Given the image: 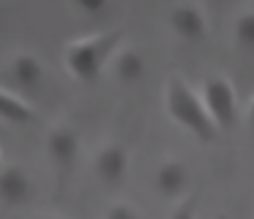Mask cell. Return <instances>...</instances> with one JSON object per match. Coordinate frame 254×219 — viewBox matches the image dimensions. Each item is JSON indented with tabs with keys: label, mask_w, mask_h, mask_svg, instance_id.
I'll use <instances>...</instances> for the list:
<instances>
[{
	"label": "cell",
	"mask_w": 254,
	"mask_h": 219,
	"mask_svg": "<svg viewBox=\"0 0 254 219\" xmlns=\"http://www.w3.org/2000/svg\"><path fill=\"white\" fill-rule=\"evenodd\" d=\"M164 110L181 129L194 134L199 142H213L219 137V129L213 126L208 110L202 104V96L183 80L181 74H170L164 82Z\"/></svg>",
	"instance_id": "1"
},
{
	"label": "cell",
	"mask_w": 254,
	"mask_h": 219,
	"mask_svg": "<svg viewBox=\"0 0 254 219\" xmlns=\"http://www.w3.org/2000/svg\"><path fill=\"white\" fill-rule=\"evenodd\" d=\"M126 38V27H110L101 33H90V36L74 38L66 44L63 52V66L66 71L79 82H93L107 66V60L115 55L118 44Z\"/></svg>",
	"instance_id": "2"
},
{
	"label": "cell",
	"mask_w": 254,
	"mask_h": 219,
	"mask_svg": "<svg viewBox=\"0 0 254 219\" xmlns=\"http://www.w3.org/2000/svg\"><path fill=\"white\" fill-rule=\"evenodd\" d=\"M202 104L208 110L210 120L219 131H230L238 120V96L235 85L224 74H208L202 80Z\"/></svg>",
	"instance_id": "3"
},
{
	"label": "cell",
	"mask_w": 254,
	"mask_h": 219,
	"mask_svg": "<svg viewBox=\"0 0 254 219\" xmlns=\"http://www.w3.org/2000/svg\"><path fill=\"white\" fill-rule=\"evenodd\" d=\"M170 27L178 38L197 44L208 36V14L197 3H178L170 8Z\"/></svg>",
	"instance_id": "4"
},
{
	"label": "cell",
	"mask_w": 254,
	"mask_h": 219,
	"mask_svg": "<svg viewBox=\"0 0 254 219\" xmlns=\"http://www.w3.org/2000/svg\"><path fill=\"white\" fill-rule=\"evenodd\" d=\"M96 173L104 184H121L128 175V148L121 142H107L96 153Z\"/></svg>",
	"instance_id": "5"
},
{
	"label": "cell",
	"mask_w": 254,
	"mask_h": 219,
	"mask_svg": "<svg viewBox=\"0 0 254 219\" xmlns=\"http://www.w3.org/2000/svg\"><path fill=\"white\" fill-rule=\"evenodd\" d=\"M47 153H50L52 164L61 170L71 167L74 159L79 153V137L71 126H52L47 134Z\"/></svg>",
	"instance_id": "6"
},
{
	"label": "cell",
	"mask_w": 254,
	"mask_h": 219,
	"mask_svg": "<svg viewBox=\"0 0 254 219\" xmlns=\"http://www.w3.org/2000/svg\"><path fill=\"white\" fill-rule=\"evenodd\" d=\"M30 192H33V184H30L28 173L17 164H8V167L0 170V203L6 206H25L30 200Z\"/></svg>",
	"instance_id": "7"
},
{
	"label": "cell",
	"mask_w": 254,
	"mask_h": 219,
	"mask_svg": "<svg viewBox=\"0 0 254 219\" xmlns=\"http://www.w3.org/2000/svg\"><path fill=\"white\" fill-rule=\"evenodd\" d=\"M186 184H189V170L183 162L178 159H164L156 170V189L159 195L164 197H178L186 192Z\"/></svg>",
	"instance_id": "8"
},
{
	"label": "cell",
	"mask_w": 254,
	"mask_h": 219,
	"mask_svg": "<svg viewBox=\"0 0 254 219\" xmlns=\"http://www.w3.org/2000/svg\"><path fill=\"white\" fill-rule=\"evenodd\" d=\"M112 71L121 82H139L145 77V58L137 49H121L112 58Z\"/></svg>",
	"instance_id": "9"
},
{
	"label": "cell",
	"mask_w": 254,
	"mask_h": 219,
	"mask_svg": "<svg viewBox=\"0 0 254 219\" xmlns=\"http://www.w3.org/2000/svg\"><path fill=\"white\" fill-rule=\"evenodd\" d=\"M11 74H14V80H17L22 88H36L41 82L44 69H41V60L36 58V55L19 52L17 58L11 60Z\"/></svg>",
	"instance_id": "10"
},
{
	"label": "cell",
	"mask_w": 254,
	"mask_h": 219,
	"mask_svg": "<svg viewBox=\"0 0 254 219\" xmlns=\"http://www.w3.org/2000/svg\"><path fill=\"white\" fill-rule=\"evenodd\" d=\"M33 118V110L25 99L14 96V93L3 91L0 88V120H8V123H28Z\"/></svg>",
	"instance_id": "11"
},
{
	"label": "cell",
	"mask_w": 254,
	"mask_h": 219,
	"mask_svg": "<svg viewBox=\"0 0 254 219\" xmlns=\"http://www.w3.org/2000/svg\"><path fill=\"white\" fill-rule=\"evenodd\" d=\"M235 44L238 47H246V49H254V8L243 11L241 16L235 19Z\"/></svg>",
	"instance_id": "12"
},
{
	"label": "cell",
	"mask_w": 254,
	"mask_h": 219,
	"mask_svg": "<svg viewBox=\"0 0 254 219\" xmlns=\"http://www.w3.org/2000/svg\"><path fill=\"white\" fill-rule=\"evenodd\" d=\"M197 206H199V192H191L175 206L170 219H197Z\"/></svg>",
	"instance_id": "13"
},
{
	"label": "cell",
	"mask_w": 254,
	"mask_h": 219,
	"mask_svg": "<svg viewBox=\"0 0 254 219\" xmlns=\"http://www.w3.org/2000/svg\"><path fill=\"white\" fill-rule=\"evenodd\" d=\"M104 219H142V214L134 206H128V203H112V206L107 208Z\"/></svg>",
	"instance_id": "14"
},
{
	"label": "cell",
	"mask_w": 254,
	"mask_h": 219,
	"mask_svg": "<svg viewBox=\"0 0 254 219\" xmlns=\"http://www.w3.org/2000/svg\"><path fill=\"white\" fill-rule=\"evenodd\" d=\"M74 8H77L79 14H99V11L107 8V3H104V0H77Z\"/></svg>",
	"instance_id": "15"
},
{
	"label": "cell",
	"mask_w": 254,
	"mask_h": 219,
	"mask_svg": "<svg viewBox=\"0 0 254 219\" xmlns=\"http://www.w3.org/2000/svg\"><path fill=\"white\" fill-rule=\"evenodd\" d=\"M246 118H249V126L254 129V96L249 99V107H246Z\"/></svg>",
	"instance_id": "16"
},
{
	"label": "cell",
	"mask_w": 254,
	"mask_h": 219,
	"mask_svg": "<svg viewBox=\"0 0 254 219\" xmlns=\"http://www.w3.org/2000/svg\"><path fill=\"white\" fill-rule=\"evenodd\" d=\"M41 219H58V217H41Z\"/></svg>",
	"instance_id": "17"
}]
</instances>
